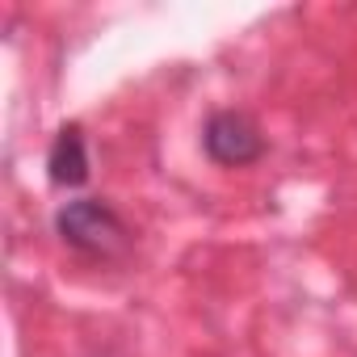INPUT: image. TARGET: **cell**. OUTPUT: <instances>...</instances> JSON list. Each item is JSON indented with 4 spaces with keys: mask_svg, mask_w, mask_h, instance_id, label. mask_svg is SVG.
<instances>
[{
    "mask_svg": "<svg viewBox=\"0 0 357 357\" xmlns=\"http://www.w3.org/2000/svg\"><path fill=\"white\" fill-rule=\"evenodd\" d=\"M55 231L63 236V244H72L76 252H89V257H109L122 248L126 240V227L122 219L97 202V198H80V202H68L59 215H55Z\"/></svg>",
    "mask_w": 357,
    "mask_h": 357,
    "instance_id": "cell-1",
    "label": "cell"
},
{
    "mask_svg": "<svg viewBox=\"0 0 357 357\" xmlns=\"http://www.w3.org/2000/svg\"><path fill=\"white\" fill-rule=\"evenodd\" d=\"M202 143H206V155L215 164H227V168H240V164H252L261 151H265V139L261 130L252 126V118L236 114V109H219L211 114L206 130H202Z\"/></svg>",
    "mask_w": 357,
    "mask_h": 357,
    "instance_id": "cell-2",
    "label": "cell"
},
{
    "mask_svg": "<svg viewBox=\"0 0 357 357\" xmlns=\"http://www.w3.org/2000/svg\"><path fill=\"white\" fill-rule=\"evenodd\" d=\"M47 168H51V181L59 190H76V185L89 181V147H84V130L80 126H63L55 135Z\"/></svg>",
    "mask_w": 357,
    "mask_h": 357,
    "instance_id": "cell-3",
    "label": "cell"
}]
</instances>
